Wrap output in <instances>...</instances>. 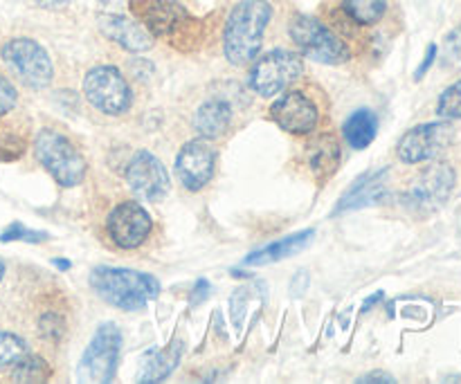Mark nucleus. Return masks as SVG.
Segmentation results:
<instances>
[{
    "label": "nucleus",
    "instance_id": "1",
    "mask_svg": "<svg viewBox=\"0 0 461 384\" xmlns=\"http://www.w3.org/2000/svg\"><path fill=\"white\" fill-rule=\"evenodd\" d=\"M273 18L268 0H241L225 21L223 52L232 66H250L264 43L266 27Z\"/></svg>",
    "mask_w": 461,
    "mask_h": 384
},
{
    "label": "nucleus",
    "instance_id": "2",
    "mask_svg": "<svg viewBox=\"0 0 461 384\" xmlns=\"http://www.w3.org/2000/svg\"><path fill=\"white\" fill-rule=\"evenodd\" d=\"M90 286L99 299L120 310H142L160 295V281L156 277L129 268L99 265L90 272Z\"/></svg>",
    "mask_w": 461,
    "mask_h": 384
},
{
    "label": "nucleus",
    "instance_id": "3",
    "mask_svg": "<svg viewBox=\"0 0 461 384\" xmlns=\"http://www.w3.org/2000/svg\"><path fill=\"white\" fill-rule=\"evenodd\" d=\"M293 43L304 57L324 66H342L351 58V49L331 27L309 13H295L288 25Z\"/></svg>",
    "mask_w": 461,
    "mask_h": 384
},
{
    "label": "nucleus",
    "instance_id": "4",
    "mask_svg": "<svg viewBox=\"0 0 461 384\" xmlns=\"http://www.w3.org/2000/svg\"><path fill=\"white\" fill-rule=\"evenodd\" d=\"M34 156L61 187H77L86 178V160L75 144L57 130H41L34 139Z\"/></svg>",
    "mask_w": 461,
    "mask_h": 384
},
{
    "label": "nucleus",
    "instance_id": "5",
    "mask_svg": "<svg viewBox=\"0 0 461 384\" xmlns=\"http://www.w3.org/2000/svg\"><path fill=\"white\" fill-rule=\"evenodd\" d=\"M302 75H304L302 54L291 49H270L252 63L248 72V88L259 97H275Z\"/></svg>",
    "mask_w": 461,
    "mask_h": 384
},
{
    "label": "nucleus",
    "instance_id": "6",
    "mask_svg": "<svg viewBox=\"0 0 461 384\" xmlns=\"http://www.w3.org/2000/svg\"><path fill=\"white\" fill-rule=\"evenodd\" d=\"M122 353V331L115 324H102L95 333L93 342L84 351L77 367V380L104 384L115 378L120 367Z\"/></svg>",
    "mask_w": 461,
    "mask_h": 384
},
{
    "label": "nucleus",
    "instance_id": "7",
    "mask_svg": "<svg viewBox=\"0 0 461 384\" xmlns=\"http://www.w3.org/2000/svg\"><path fill=\"white\" fill-rule=\"evenodd\" d=\"M5 66L27 88H45L54 76L52 58L43 45L32 39H12L0 49Z\"/></svg>",
    "mask_w": 461,
    "mask_h": 384
},
{
    "label": "nucleus",
    "instance_id": "8",
    "mask_svg": "<svg viewBox=\"0 0 461 384\" xmlns=\"http://www.w3.org/2000/svg\"><path fill=\"white\" fill-rule=\"evenodd\" d=\"M131 9L147 27L149 34L174 40V43L180 36L192 34V30L196 27V21L180 0H133Z\"/></svg>",
    "mask_w": 461,
    "mask_h": 384
},
{
    "label": "nucleus",
    "instance_id": "9",
    "mask_svg": "<svg viewBox=\"0 0 461 384\" xmlns=\"http://www.w3.org/2000/svg\"><path fill=\"white\" fill-rule=\"evenodd\" d=\"M84 94L104 115H122L131 106V88L115 66H95L84 76Z\"/></svg>",
    "mask_w": 461,
    "mask_h": 384
},
{
    "label": "nucleus",
    "instance_id": "10",
    "mask_svg": "<svg viewBox=\"0 0 461 384\" xmlns=\"http://www.w3.org/2000/svg\"><path fill=\"white\" fill-rule=\"evenodd\" d=\"M457 174L448 162H432L419 174L412 189L405 193V202L414 211H437L453 193Z\"/></svg>",
    "mask_w": 461,
    "mask_h": 384
},
{
    "label": "nucleus",
    "instance_id": "11",
    "mask_svg": "<svg viewBox=\"0 0 461 384\" xmlns=\"http://www.w3.org/2000/svg\"><path fill=\"white\" fill-rule=\"evenodd\" d=\"M453 135V129L446 121H430V124L414 126L401 138L399 148H396L399 160L405 162V165L435 160L448 148Z\"/></svg>",
    "mask_w": 461,
    "mask_h": 384
},
{
    "label": "nucleus",
    "instance_id": "12",
    "mask_svg": "<svg viewBox=\"0 0 461 384\" xmlns=\"http://www.w3.org/2000/svg\"><path fill=\"white\" fill-rule=\"evenodd\" d=\"M153 223L140 202H122L111 211L106 223V232L111 241L122 250H135L142 246L151 234Z\"/></svg>",
    "mask_w": 461,
    "mask_h": 384
},
{
    "label": "nucleus",
    "instance_id": "13",
    "mask_svg": "<svg viewBox=\"0 0 461 384\" xmlns=\"http://www.w3.org/2000/svg\"><path fill=\"white\" fill-rule=\"evenodd\" d=\"M126 183L131 192L149 202H158L169 193V175L165 165L153 153L140 151L131 157L126 166Z\"/></svg>",
    "mask_w": 461,
    "mask_h": 384
},
{
    "label": "nucleus",
    "instance_id": "14",
    "mask_svg": "<svg viewBox=\"0 0 461 384\" xmlns=\"http://www.w3.org/2000/svg\"><path fill=\"white\" fill-rule=\"evenodd\" d=\"M216 151L205 139H192L176 157V175L187 192H201L214 175Z\"/></svg>",
    "mask_w": 461,
    "mask_h": 384
},
{
    "label": "nucleus",
    "instance_id": "15",
    "mask_svg": "<svg viewBox=\"0 0 461 384\" xmlns=\"http://www.w3.org/2000/svg\"><path fill=\"white\" fill-rule=\"evenodd\" d=\"M270 120L293 135H306L318 126V106L302 93H286L270 106Z\"/></svg>",
    "mask_w": 461,
    "mask_h": 384
},
{
    "label": "nucleus",
    "instance_id": "16",
    "mask_svg": "<svg viewBox=\"0 0 461 384\" xmlns=\"http://www.w3.org/2000/svg\"><path fill=\"white\" fill-rule=\"evenodd\" d=\"M97 25L102 30L104 36H108L111 40H115L117 45H122L129 52H149L153 48V36L149 34L147 27L140 21L129 16H122V13H99Z\"/></svg>",
    "mask_w": 461,
    "mask_h": 384
},
{
    "label": "nucleus",
    "instance_id": "17",
    "mask_svg": "<svg viewBox=\"0 0 461 384\" xmlns=\"http://www.w3.org/2000/svg\"><path fill=\"white\" fill-rule=\"evenodd\" d=\"M385 178L387 169L376 171V174H367L360 180H356V183L347 189L345 196L340 198V202L336 205V214L360 210V207H369L374 205V202L381 201V198L385 196Z\"/></svg>",
    "mask_w": 461,
    "mask_h": 384
},
{
    "label": "nucleus",
    "instance_id": "18",
    "mask_svg": "<svg viewBox=\"0 0 461 384\" xmlns=\"http://www.w3.org/2000/svg\"><path fill=\"white\" fill-rule=\"evenodd\" d=\"M232 124V108L223 99H212L198 106L194 112V130L203 139H219L228 133Z\"/></svg>",
    "mask_w": 461,
    "mask_h": 384
},
{
    "label": "nucleus",
    "instance_id": "19",
    "mask_svg": "<svg viewBox=\"0 0 461 384\" xmlns=\"http://www.w3.org/2000/svg\"><path fill=\"white\" fill-rule=\"evenodd\" d=\"M306 160L318 178H331L340 166V142L333 133H320L306 147Z\"/></svg>",
    "mask_w": 461,
    "mask_h": 384
},
{
    "label": "nucleus",
    "instance_id": "20",
    "mask_svg": "<svg viewBox=\"0 0 461 384\" xmlns=\"http://www.w3.org/2000/svg\"><path fill=\"white\" fill-rule=\"evenodd\" d=\"M315 232L313 229H304L300 234H293V237L282 238V241H275L270 246L261 247V250L250 252V255L243 259V265H268L277 263V261L288 259V256L297 255V252L304 250L311 241H313Z\"/></svg>",
    "mask_w": 461,
    "mask_h": 384
},
{
    "label": "nucleus",
    "instance_id": "21",
    "mask_svg": "<svg viewBox=\"0 0 461 384\" xmlns=\"http://www.w3.org/2000/svg\"><path fill=\"white\" fill-rule=\"evenodd\" d=\"M183 340H174L167 349L158 351L156 355H149L147 364L142 369V376H140V382H160L165 378H169L174 373V369L180 364V360H183Z\"/></svg>",
    "mask_w": 461,
    "mask_h": 384
},
{
    "label": "nucleus",
    "instance_id": "22",
    "mask_svg": "<svg viewBox=\"0 0 461 384\" xmlns=\"http://www.w3.org/2000/svg\"><path fill=\"white\" fill-rule=\"evenodd\" d=\"M378 133V120L372 111L360 108V111L351 112L349 120L342 126V135L349 142L351 148H367L374 142Z\"/></svg>",
    "mask_w": 461,
    "mask_h": 384
},
{
    "label": "nucleus",
    "instance_id": "23",
    "mask_svg": "<svg viewBox=\"0 0 461 384\" xmlns=\"http://www.w3.org/2000/svg\"><path fill=\"white\" fill-rule=\"evenodd\" d=\"M52 378V369L45 362L41 355H34L27 351L21 360L12 367V380L14 382H25V384H36L45 382Z\"/></svg>",
    "mask_w": 461,
    "mask_h": 384
},
{
    "label": "nucleus",
    "instance_id": "24",
    "mask_svg": "<svg viewBox=\"0 0 461 384\" xmlns=\"http://www.w3.org/2000/svg\"><path fill=\"white\" fill-rule=\"evenodd\" d=\"M342 12L358 25H376L387 12V0H342Z\"/></svg>",
    "mask_w": 461,
    "mask_h": 384
},
{
    "label": "nucleus",
    "instance_id": "25",
    "mask_svg": "<svg viewBox=\"0 0 461 384\" xmlns=\"http://www.w3.org/2000/svg\"><path fill=\"white\" fill-rule=\"evenodd\" d=\"M27 139L18 129L0 124V160H18L25 153Z\"/></svg>",
    "mask_w": 461,
    "mask_h": 384
},
{
    "label": "nucleus",
    "instance_id": "26",
    "mask_svg": "<svg viewBox=\"0 0 461 384\" xmlns=\"http://www.w3.org/2000/svg\"><path fill=\"white\" fill-rule=\"evenodd\" d=\"M27 353V342L16 333H0V369H12Z\"/></svg>",
    "mask_w": 461,
    "mask_h": 384
},
{
    "label": "nucleus",
    "instance_id": "27",
    "mask_svg": "<svg viewBox=\"0 0 461 384\" xmlns=\"http://www.w3.org/2000/svg\"><path fill=\"white\" fill-rule=\"evenodd\" d=\"M437 115L446 121L461 120V79L441 93L439 102H437Z\"/></svg>",
    "mask_w": 461,
    "mask_h": 384
},
{
    "label": "nucleus",
    "instance_id": "28",
    "mask_svg": "<svg viewBox=\"0 0 461 384\" xmlns=\"http://www.w3.org/2000/svg\"><path fill=\"white\" fill-rule=\"evenodd\" d=\"M48 234L36 232V229L25 228L23 223H14L0 234V243H12V241H25V243H43L48 241Z\"/></svg>",
    "mask_w": 461,
    "mask_h": 384
},
{
    "label": "nucleus",
    "instance_id": "29",
    "mask_svg": "<svg viewBox=\"0 0 461 384\" xmlns=\"http://www.w3.org/2000/svg\"><path fill=\"white\" fill-rule=\"evenodd\" d=\"M444 66L461 70V25L448 31L444 39Z\"/></svg>",
    "mask_w": 461,
    "mask_h": 384
},
{
    "label": "nucleus",
    "instance_id": "30",
    "mask_svg": "<svg viewBox=\"0 0 461 384\" xmlns=\"http://www.w3.org/2000/svg\"><path fill=\"white\" fill-rule=\"evenodd\" d=\"M248 301H250V292H248V288H237V290L232 292V297H230V304H228V310H230V319H232V324L237 328L243 326V319H246V313H248Z\"/></svg>",
    "mask_w": 461,
    "mask_h": 384
},
{
    "label": "nucleus",
    "instance_id": "31",
    "mask_svg": "<svg viewBox=\"0 0 461 384\" xmlns=\"http://www.w3.org/2000/svg\"><path fill=\"white\" fill-rule=\"evenodd\" d=\"M39 331L45 340L57 342V340H61L63 331H66V324H63V319L57 317V315H45L39 324Z\"/></svg>",
    "mask_w": 461,
    "mask_h": 384
},
{
    "label": "nucleus",
    "instance_id": "32",
    "mask_svg": "<svg viewBox=\"0 0 461 384\" xmlns=\"http://www.w3.org/2000/svg\"><path fill=\"white\" fill-rule=\"evenodd\" d=\"M16 88H14L5 76H0V117L7 115V112L16 106Z\"/></svg>",
    "mask_w": 461,
    "mask_h": 384
},
{
    "label": "nucleus",
    "instance_id": "33",
    "mask_svg": "<svg viewBox=\"0 0 461 384\" xmlns=\"http://www.w3.org/2000/svg\"><path fill=\"white\" fill-rule=\"evenodd\" d=\"M210 292H212L210 283H207L205 279H198L196 286H194V290H192V297H189V299H192V306L203 304V301L207 299V295H210Z\"/></svg>",
    "mask_w": 461,
    "mask_h": 384
},
{
    "label": "nucleus",
    "instance_id": "34",
    "mask_svg": "<svg viewBox=\"0 0 461 384\" xmlns=\"http://www.w3.org/2000/svg\"><path fill=\"white\" fill-rule=\"evenodd\" d=\"M306 288H309V272H300L295 279H293V297H302L306 292Z\"/></svg>",
    "mask_w": 461,
    "mask_h": 384
},
{
    "label": "nucleus",
    "instance_id": "35",
    "mask_svg": "<svg viewBox=\"0 0 461 384\" xmlns=\"http://www.w3.org/2000/svg\"><path fill=\"white\" fill-rule=\"evenodd\" d=\"M437 49H439V48H437L435 43H432L430 48H428V54H426V58H423L421 67H419V70H417V75H414V76H417V79H421V76L426 75L428 70H430V66H432V63H435V58H437Z\"/></svg>",
    "mask_w": 461,
    "mask_h": 384
},
{
    "label": "nucleus",
    "instance_id": "36",
    "mask_svg": "<svg viewBox=\"0 0 461 384\" xmlns=\"http://www.w3.org/2000/svg\"><path fill=\"white\" fill-rule=\"evenodd\" d=\"M358 382H385V384H392V382H396V380H394V378L390 376V373L372 371V373H369V376L358 378Z\"/></svg>",
    "mask_w": 461,
    "mask_h": 384
},
{
    "label": "nucleus",
    "instance_id": "37",
    "mask_svg": "<svg viewBox=\"0 0 461 384\" xmlns=\"http://www.w3.org/2000/svg\"><path fill=\"white\" fill-rule=\"evenodd\" d=\"M39 7H45V9H63L68 7V4L72 3V0H34Z\"/></svg>",
    "mask_w": 461,
    "mask_h": 384
},
{
    "label": "nucleus",
    "instance_id": "38",
    "mask_svg": "<svg viewBox=\"0 0 461 384\" xmlns=\"http://www.w3.org/2000/svg\"><path fill=\"white\" fill-rule=\"evenodd\" d=\"M52 263H54V265H57V268H59V270H70V265H72V263H70V261H66V259H54V261H52Z\"/></svg>",
    "mask_w": 461,
    "mask_h": 384
},
{
    "label": "nucleus",
    "instance_id": "39",
    "mask_svg": "<svg viewBox=\"0 0 461 384\" xmlns=\"http://www.w3.org/2000/svg\"><path fill=\"white\" fill-rule=\"evenodd\" d=\"M3 277H5V265L3 261H0V281H3Z\"/></svg>",
    "mask_w": 461,
    "mask_h": 384
}]
</instances>
